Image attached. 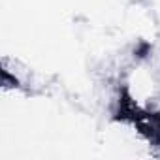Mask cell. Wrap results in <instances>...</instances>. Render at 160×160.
Instances as JSON below:
<instances>
[{
	"label": "cell",
	"instance_id": "obj_1",
	"mask_svg": "<svg viewBox=\"0 0 160 160\" xmlns=\"http://www.w3.org/2000/svg\"><path fill=\"white\" fill-rule=\"evenodd\" d=\"M132 122L149 141L160 143V113H145L139 109Z\"/></svg>",
	"mask_w": 160,
	"mask_h": 160
},
{
	"label": "cell",
	"instance_id": "obj_2",
	"mask_svg": "<svg viewBox=\"0 0 160 160\" xmlns=\"http://www.w3.org/2000/svg\"><path fill=\"white\" fill-rule=\"evenodd\" d=\"M149 51H151V45L143 42V43L139 45V49H136V55H138V57H145V55H147Z\"/></svg>",
	"mask_w": 160,
	"mask_h": 160
}]
</instances>
